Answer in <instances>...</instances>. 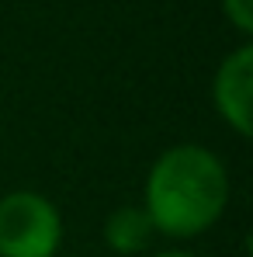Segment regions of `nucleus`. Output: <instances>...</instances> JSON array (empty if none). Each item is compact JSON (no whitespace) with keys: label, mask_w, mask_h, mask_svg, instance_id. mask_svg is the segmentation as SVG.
I'll return each instance as SVG.
<instances>
[{"label":"nucleus","mask_w":253,"mask_h":257,"mask_svg":"<svg viewBox=\"0 0 253 257\" xmlns=\"http://www.w3.org/2000/svg\"><path fill=\"white\" fill-rule=\"evenodd\" d=\"M153 236H156V229L142 205H122L104 219V243L122 257L142 254L153 243Z\"/></svg>","instance_id":"20e7f679"},{"label":"nucleus","mask_w":253,"mask_h":257,"mask_svg":"<svg viewBox=\"0 0 253 257\" xmlns=\"http://www.w3.org/2000/svg\"><path fill=\"white\" fill-rule=\"evenodd\" d=\"M222 11H225V18L232 21V28L239 35L253 32V0H222Z\"/></svg>","instance_id":"39448f33"},{"label":"nucleus","mask_w":253,"mask_h":257,"mask_svg":"<svg viewBox=\"0 0 253 257\" xmlns=\"http://www.w3.org/2000/svg\"><path fill=\"white\" fill-rule=\"evenodd\" d=\"M63 215L39 191H7L0 198V257H56Z\"/></svg>","instance_id":"f03ea898"},{"label":"nucleus","mask_w":253,"mask_h":257,"mask_svg":"<svg viewBox=\"0 0 253 257\" xmlns=\"http://www.w3.org/2000/svg\"><path fill=\"white\" fill-rule=\"evenodd\" d=\"M211 104L218 111V118L232 128L236 136H250L253 132V45L243 42L239 49H232L211 80Z\"/></svg>","instance_id":"7ed1b4c3"},{"label":"nucleus","mask_w":253,"mask_h":257,"mask_svg":"<svg viewBox=\"0 0 253 257\" xmlns=\"http://www.w3.org/2000/svg\"><path fill=\"white\" fill-rule=\"evenodd\" d=\"M229 205V171L198 143H177L156 157L146 174L142 209L156 233L191 240L208 233Z\"/></svg>","instance_id":"f257e3e1"},{"label":"nucleus","mask_w":253,"mask_h":257,"mask_svg":"<svg viewBox=\"0 0 253 257\" xmlns=\"http://www.w3.org/2000/svg\"><path fill=\"white\" fill-rule=\"evenodd\" d=\"M149 257H198V254H187V250H160V254H149Z\"/></svg>","instance_id":"423d86ee"}]
</instances>
